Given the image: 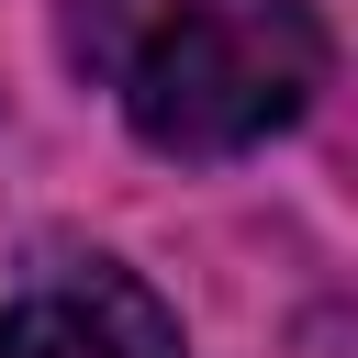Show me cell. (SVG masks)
Here are the masks:
<instances>
[{"label": "cell", "mask_w": 358, "mask_h": 358, "mask_svg": "<svg viewBox=\"0 0 358 358\" xmlns=\"http://www.w3.org/2000/svg\"><path fill=\"white\" fill-rule=\"evenodd\" d=\"M324 90L313 0H157L123 56V112L157 157H246L291 134Z\"/></svg>", "instance_id": "1"}, {"label": "cell", "mask_w": 358, "mask_h": 358, "mask_svg": "<svg viewBox=\"0 0 358 358\" xmlns=\"http://www.w3.org/2000/svg\"><path fill=\"white\" fill-rule=\"evenodd\" d=\"M0 358H190L179 313L112 268V257H56L0 302Z\"/></svg>", "instance_id": "2"}]
</instances>
